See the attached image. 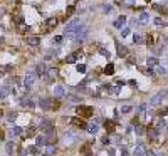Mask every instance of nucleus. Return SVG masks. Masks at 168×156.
Listing matches in <instances>:
<instances>
[{
	"label": "nucleus",
	"instance_id": "nucleus-1",
	"mask_svg": "<svg viewBox=\"0 0 168 156\" xmlns=\"http://www.w3.org/2000/svg\"><path fill=\"white\" fill-rule=\"evenodd\" d=\"M83 25V22L79 20V19H72V20L69 22L67 25H66V30H64V35L66 34H72V32H76L79 29V27Z\"/></svg>",
	"mask_w": 168,
	"mask_h": 156
},
{
	"label": "nucleus",
	"instance_id": "nucleus-2",
	"mask_svg": "<svg viewBox=\"0 0 168 156\" xmlns=\"http://www.w3.org/2000/svg\"><path fill=\"white\" fill-rule=\"evenodd\" d=\"M167 94H168V91H158L155 96L151 98V101H150V106H158V104H161V101H163V98H167Z\"/></svg>",
	"mask_w": 168,
	"mask_h": 156
},
{
	"label": "nucleus",
	"instance_id": "nucleus-3",
	"mask_svg": "<svg viewBox=\"0 0 168 156\" xmlns=\"http://www.w3.org/2000/svg\"><path fill=\"white\" fill-rule=\"evenodd\" d=\"M76 113H77L79 116H83V118H91V116H93V113H94V109H93L91 106H83V104H81Z\"/></svg>",
	"mask_w": 168,
	"mask_h": 156
},
{
	"label": "nucleus",
	"instance_id": "nucleus-4",
	"mask_svg": "<svg viewBox=\"0 0 168 156\" xmlns=\"http://www.w3.org/2000/svg\"><path fill=\"white\" fill-rule=\"evenodd\" d=\"M86 37H88V29H86L84 25H81L77 30L74 32V40L76 42H83Z\"/></svg>",
	"mask_w": 168,
	"mask_h": 156
},
{
	"label": "nucleus",
	"instance_id": "nucleus-5",
	"mask_svg": "<svg viewBox=\"0 0 168 156\" xmlns=\"http://www.w3.org/2000/svg\"><path fill=\"white\" fill-rule=\"evenodd\" d=\"M35 81H37V76H35V74H34V72H27L25 77H24V86L29 89V87H32V86L35 84Z\"/></svg>",
	"mask_w": 168,
	"mask_h": 156
},
{
	"label": "nucleus",
	"instance_id": "nucleus-6",
	"mask_svg": "<svg viewBox=\"0 0 168 156\" xmlns=\"http://www.w3.org/2000/svg\"><path fill=\"white\" fill-rule=\"evenodd\" d=\"M79 57H83V52H81V51H76V52H72L71 56H67V57H66V62H67V64H74Z\"/></svg>",
	"mask_w": 168,
	"mask_h": 156
},
{
	"label": "nucleus",
	"instance_id": "nucleus-7",
	"mask_svg": "<svg viewBox=\"0 0 168 156\" xmlns=\"http://www.w3.org/2000/svg\"><path fill=\"white\" fill-rule=\"evenodd\" d=\"M25 44L27 46H32V47H37L39 44H41V37L29 35V37H25Z\"/></svg>",
	"mask_w": 168,
	"mask_h": 156
},
{
	"label": "nucleus",
	"instance_id": "nucleus-8",
	"mask_svg": "<svg viewBox=\"0 0 168 156\" xmlns=\"http://www.w3.org/2000/svg\"><path fill=\"white\" fill-rule=\"evenodd\" d=\"M146 155V148L140 143V144L135 146V150H133V156H145Z\"/></svg>",
	"mask_w": 168,
	"mask_h": 156
},
{
	"label": "nucleus",
	"instance_id": "nucleus-9",
	"mask_svg": "<svg viewBox=\"0 0 168 156\" xmlns=\"http://www.w3.org/2000/svg\"><path fill=\"white\" fill-rule=\"evenodd\" d=\"M19 134H22V128L20 126H12L10 129H9V138H15V136H19Z\"/></svg>",
	"mask_w": 168,
	"mask_h": 156
},
{
	"label": "nucleus",
	"instance_id": "nucleus-10",
	"mask_svg": "<svg viewBox=\"0 0 168 156\" xmlns=\"http://www.w3.org/2000/svg\"><path fill=\"white\" fill-rule=\"evenodd\" d=\"M39 106H41V109H44V111L51 109V99H47V98H41V99H39Z\"/></svg>",
	"mask_w": 168,
	"mask_h": 156
},
{
	"label": "nucleus",
	"instance_id": "nucleus-11",
	"mask_svg": "<svg viewBox=\"0 0 168 156\" xmlns=\"http://www.w3.org/2000/svg\"><path fill=\"white\" fill-rule=\"evenodd\" d=\"M64 139H66V143H74V141L77 139V134H76L74 131H66V134H64Z\"/></svg>",
	"mask_w": 168,
	"mask_h": 156
},
{
	"label": "nucleus",
	"instance_id": "nucleus-12",
	"mask_svg": "<svg viewBox=\"0 0 168 156\" xmlns=\"http://www.w3.org/2000/svg\"><path fill=\"white\" fill-rule=\"evenodd\" d=\"M71 124H76L77 126V128H83V129H88V124H86V123H84L83 119H79V118H71Z\"/></svg>",
	"mask_w": 168,
	"mask_h": 156
},
{
	"label": "nucleus",
	"instance_id": "nucleus-13",
	"mask_svg": "<svg viewBox=\"0 0 168 156\" xmlns=\"http://www.w3.org/2000/svg\"><path fill=\"white\" fill-rule=\"evenodd\" d=\"M35 72H37V76H46V74H47V67H46V64H44V62L37 64Z\"/></svg>",
	"mask_w": 168,
	"mask_h": 156
},
{
	"label": "nucleus",
	"instance_id": "nucleus-14",
	"mask_svg": "<svg viewBox=\"0 0 168 156\" xmlns=\"http://www.w3.org/2000/svg\"><path fill=\"white\" fill-rule=\"evenodd\" d=\"M146 136L150 141H158V131L155 129V128H150V129L146 131Z\"/></svg>",
	"mask_w": 168,
	"mask_h": 156
},
{
	"label": "nucleus",
	"instance_id": "nucleus-15",
	"mask_svg": "<svg viewBox=\"0 0 168 156\" xmlns=\"http://www.w3.org/2000/svg\"><path fill=\"white\" fill-rule=\"evenodd\" d=\"M47 143H49V139H47L44 134H39V136L35 138V144H37V146H47Z\"/></svg>",
	"mask_w": 168,
	"mask_h": 156
},
{
	"label": "nucleus",
	"instance_id": "nucleus-16",
	"mask_svg": "<svg viewBox=\"0 0 168 156\" xmlns=\"http://www.w3.org/2000/svg\"><path fill=\"white\" fill-rule=\"evenodd\" d=\"M126 24V17L125 15H121V17H118V19H116L114 22H113V25L116 27V29H121V27L125 25Z\"/></svg>",
	"mask_w": 168,
	"mask_h": 156
},
{
	"label": "nucleus",
	"instance_id": "nucleus-17",
	"mask_svg": "<svg viewBox=\"0 0 168 156\" xmlns=\"http://www.w3.org/2000/svg\"><path fill=\"white\" fill-rule=\"evenodd\" d=\"M46 76H47L49 82H52L54 79L57 77V69H47V74H46Z\"/></svg>",
	"mask_w": 168,
	"mask_h": 156
},
{
	"label": "nucleus",
	"instance_id": "nucleus-18",
	"mask_svg": "<svg viewBox=\"0 0 168 156\" xmlns=\"http://www.w3.org/2000/svg\"><path fill=\"white\" fill-rule=\"evenodd\" d=\"M88 133L89 134H96L98 131H99V126H98V123H91V124H88Z\"/></svg>",
	"mask_w": 168,
	"mask_h": 156
},
{
	"label": "nucleus",
	"instance_id": "nucleus-19",
	"mask_svg": "<svg viewBox=\"0 0 168 156\" xmlns=\"http://www.w3.org/2000/svg\"><path fill=\"white\" fill-rule=\"evenodd\" d=\"M9 92H14L10 89V86H2V89H0V99H5Z\"/></svg>",
	"mask_w": 168,
	"mask_h": 156
},
{
	"label": "nucleus",
	"instance_id": "nucleus-20",
	"mask_svg": "<svg viewBox=\"0 0 168 156\" xmlns=\"http://www.w3.org/2000/svg\"><path fill=\"white\" fill-rule=\"evenodd\" d=\"M116 49H118V54H119L121 57H126L128 56V51H126L125 46H121L119 42H116Z\"/></svg>",
	"mask_w": 168,
	"mask_h": 156
},
{
	"label": "nucleus",
	"instance_id": "nucleus-21",
	"mask_svg": "<svg viewBox=\"0 0 168 156\" xmlns=\"http://www.w3.org/2000/svg\"><path fill=\"white\" fill-rule=\"evenodd\" d=\"M165 126H167V123H165V121H163L161 118H160V119H156V123H155V129H156L158 133H160V131L165 129Z\"/></svg>",
	"mask_w": 168,
	"mask_h": 156
},
{
	"label": "nucleus",
	"instance_id": "nucleus-22",
	"mask_svg": "<svg viewBox=\"0 0 168 156\" xmlns=\"http://www.w3.org/2000/svg\"><path fill=\"white\" fill-rule=\"evenodd\" d=\"M158 64H160V61H158L156 57H148L146 59V66L148 67H156Z\"/></svg>",
	"mask_w": 168,
	"mask_h": 156
},
{
	"label": "nucleus",
	"instance_id": "nucleus-23",
	"mask_svg": "<svg viewBox=\"0 0 168 156\" xmlns=\"http://www.w3.org/2000/svg\"><path fill=\"white\" fill-rule=\"evenodd\" d=\"M44 153L47 156H52V155H56V146H52V144H47L46 146V150H44Z\"/></svg>",
	"mask_w": 168,
	"mask_h": 156
},
{
	"label": "nucleus",
	"instance_id": "nucleus-24",
	"mask_svg": "<svg viewBox=\"0 0 168 156\" xmlns=\"http://www.w3.org/2000/svg\"><path fill=\"white\" fill-rule=\"evenodd\" d=\"M56 25H57V19H56V17L46 20V27H47V29H52V27H56Z\"/></svg>",
	"mask_w": 168,
	"mask_h": 156
},
{
	"label": "nucleus",
	"instance_id": "nucleus-25",
	"mask_svg": "<svg viewBox=\"0 0 168 156\" xmlns=\"http://www.w3.org/2000/svg\"><path fill=\"white\" fill-rule=\"evenodd\" d=\"M54 94H56V96H64V94H66V89H64L62 86H54Z\"/></svg>",
	"mask_w": 168,
	"mask_h": 156
},
{
	"label": "nucleus",
	"instance_id": "nucleus-26",
	"mask_svg": "<svg viewBox=\"0 0 168 156\" xmlns=\"http://www.w3.org/2000/svg\"><path fill=\"white\" fill-rule=\"evenodd\" d=\"M104 74L113 76V74H114V64H108V66L104 67Z\"/></svg>",
	"mask_w": 168,
	"mask_h": 156
},
{
	"label": "nucleus",
	"instance_id": "nucleus-27",
	"mask_svg": "<svg viewBox=\"0 0 168 156\" xmlns=\"http://www.w3.org/2000/svg\"><path fill=\"white\" fill-rule=\"evenodd\" d=\"M104 128H106V131H108V133H113V131H114V123H113V121H106V123H104Z\"/></svg>",
	"mask_w": 168,
	"mask_h": 156
},
{
	"label": "nucleus",
	"instance_id": "nucleus-28",
	"mask_svg": "<svg viewBox=\"0 0 168 156\" xmlns=\"http://www.w3.org/2000/svg\"><path fill=\"white\" fill-rule=\"evenodd\" d=\"M5 151H7V155H9V156H12V155H14V143H12V141H9V143H7Z\"/></svg>",
	"mask_w": 168,
	"mask_h": 156
},
{
	"label": "nucleus",
	"instance_id": "nucleus-29",
	"mask_svg": "<svg viewBox=\"0 0 168 156\" xmlns=\"http://www.w3.org/2000/svg\"><path fill=\"white\" fill-rule=\"evenodd\" d=\"M98 52H99V54H103V56H104V57H108V59L111 57V54H109V51H106L104 47H101V46H98Z\"/></svg>",
	"mask_w": 168,
	"mask_h": 156
},
{
	"label": "nucleus",
	"instance_id": "nucleus-30",
	"mask_svg": "<svg viewBox=\"0 0 168 156\" xmlns=\"http://www.w3.org/2000/svg\"><path fill=\"white\" fill-rule=\"evenodd\" d=\"M148 19H150V14H148V12H143L141 15H140V24H146Z\"/></svg>",
	"mask_w": 168,
	"mask_h": 156
},
{
	"label": "nucleus",
	"instance_id": "nucleus-31",
	"mask_svg": "<svg viewBox=\"0 0 168 156\" xmlns=\"http://www.w3.org/2000/svg\"><path fill=\"white\" fill-rule=\"evenodd\" d=\"M67 101H69V103H81V98H79V96H72V94H69Z\"/></svg>",
	"mask_w": 168,
	"mask_h": 156
},
{
	"label": "nucleus",
	"instance_id": "nucleus-32",
	"mask_svg": "<svg viewBox=\"0 0 168 156\" xmlns=\"http://www.w3.org/2000/svg\"><path fill=\"white\" fill-rule=\"evenodd\" d=\"M81 153H84V155H93V153H91V146L89 144H84L83 148H81Z\"/></svg>",
	"mask_w": 168,
	"mask_h": 156
},
{
	"label": "nucleus",
	"instance_id": "nucleus-33",
	"mask_svg": "<svg viewBox=\"0 0 168 156\" xmlns=\"http://www.w3.org/2000/svg\"><path fill=\"white\" fill-rule=\"evenodd\" d=\"M141 72H143V74H146V76H153V74H155V71H153L151 67H143V69H141Z\"/></svg>",
	"mask_w": 168,
	"mask_h": 156
},
{
	"label": "nucleus",
	"instance_id": "nucleus-34",
	"mask_svg": "<svg viewBox=\"0 0 168 156\" xmlns=\"http://www.w3.org/2000/svg\"><path fill=\"white\" fill-rule=\"evenodd\" d=\"M155 25H158V27H165V20H161V17H158V19H155Z\"/></svg>",
	"mask_w": 168,
	"mask_h": 156
},
{
	"label": "nucleus",
	"instance_id": "nucleus-35",
	"mask_svg": "<svg viewBox=\"0 0 168 156\" xmlns=\"http://www.w3.org/2000/svg\"><path fill=\"white\" fill-rule=\"evenodd\" d=\"M131 109H133L131 106H123V108H121V114H128Z\"/></svg>",
	"mask_w": 168,
	"mask_h": 156
},
{
	"label": "nucleus",
	"instance_id": "nucleus-36",
	"mask_svg": "<svg viewBox=\"0 0 168 156\" xmlns=\"http://www.w3.org/2000/svg\"><path fill=\"white\" fill-rule=\"evenodd\" d=\"M135 131H136V134H143L145 129L141 128V124H135Z\"/></svg>",
	"mask_w": 168,
	"mask_h": 156
},
{
	"label": "nucleus",
	"instance_id": "nucleus-37",
	"mask_svg": "<svg viewBox=\"0 0 168 156\" xmlns=\"http://www.w3.org/2000/svg\"><path fill=\"white\" fill-rule=\"evenodd\" d=\"M74 10H76V7H74V5H71V7L67 9V10H66V17H71V15H72V12H74Z\"/></svg>",
	"mask_w": 168,
	"mask_h": 156
},
{
	"label": "nucleus",
	"instance_id": "nucleus-38",
	"mask_svg": "<svg viewBox=\"0 0 168 156\" xmlns=\"http://www.w3.org/2000/svg\"><path fill=\"white\" fill-rule=\"evenodd\" d=\"M34 134H35V126H32L30 129L27 131V138H30V136H34Z\"/></svg>",
	"mask_w": 168,
	"mask_h": 156
},
{
	"label": "nucleus",
	"instance_id": "nucleus-39",
	"mask_svg": "<svg viewBox=\"0 0 168 156\" xmlns=\"http://www.w3.org/2000/svg\"><path fill=\"white\" fill-rule=\"evenodd\" d=\"M77 72H81V74L86 72V66H84V64H79L77 66Z\"/></svg>",
	"mask_w": 168,
	"mask_h": 156
},
{
	"label": "nucleus",
	"instance_id": "nucleus-40",
	"mask_svg": "<svg viewBox=\"0 0 168 156\" xmlns=\"http://www.w3.org/2000/svg\"><path fill=\"white\" fill-rule=\"evenodd\" d=\"M130 32H131L130 29H123V30H121V37H128L130 35Z\"/></svg>",
	"mask_w": 168,
	"mask_h": 156
},
{
	"label": "nucleus",
	"instance_id": "nucleus-41",
	"mask_svg": "<svg viewBox=\"0 0 168 156\" xmlns=\"http://www.w3.org/2000/svg\"><path fill=\"white\" fill-rule=\"evenodd\" d=\"M133 42H135V44H140V42H141V37L138 35V34H135V35H133Z\"/></svg>",
	"mask_w": 168,
	"mask_h": 156
},
{
	"label": "nucleus",
	"instance_id": "nucleus-42",
	"mask_svg": "<svg viewBox=\"0 0 168 156\" xmlns=\"http://www.w3.org/2000/svg\"><path fill=\"white\" fill-rule=\"evenodd\" d=\"M138 111H140V113H145V111H146V104H145V103H143V104H140Z\"/></svg>",
	"mask_w": 168,
	"mask_h": 156
},
{
	"label": "nucleus",
	"instance_id": "nucleus-43",
	"mask_svg": "<svg viewBox=\"0 0 168 156\" xmlns=\"http://www.w3.org/2000/svg\"><path fill=\"white\" fill-rule=\"evenodd\" d=\"M156 72L163 76V74H167V69H165V67H158V69H156Z\"/></svg>",
	"mask_w": 168,
	"mask_h": 156
},
{
	"label": "nucleus",
	"instance_id": "nucleus-44",
	"mask_svg": "<svg viewBox=\"0 0 168 156\" xmlns=\"http://www.w3.org/2000/svg\"><path fill=\"white\" fill-rule=\"evenodd\" d=\"M103 10H104L106 14H109V12H111V5H108V4H106V5H103Z\"/></svg>",
	"mask_w": 168,
	"mask_h": 156
},
{
	"label": "nucleus",
	"instance_id": "nucleus-45",
	"mask_svg": "<svg viewBox=\"0 0 168 156\" xmlns=\"http://www.w3.org/2000/svg\"><path fill=\"white\" fill-rule=\"evenodd\" d=\"M101 141H103V144H109V143H111V139L108 138V136H104V138H103Z\"/></svg>",
	"mask_w": 168,
	"mask_h": 156
},
{
	"label": "nucleus",
	"instance_id": "nucleus-46",
	"mask_svg": "<svg viewBox=\"0 0 168 156\" xmlns=\"http://www.w3.org/2000/svg\"><path fill=\"white\" fill-rule=\"evenodd\" d=\"M146 156H156V153H155L153 150H148L146 151Z\"/></svg>",
	"mask_w": 168,
	"mask_h": 156
},
{
	"label": "nucleus",
	"instance_id": "nucleus-47",
	"mask_svg": "<svg viewBox=\"0 0 168 156\" xmlns=\"http://www.w3.org/2000/svg\"><path fill=\"white\" fill-rule=\"evenodd\" d=\"M121 156H128V150L126 148H121Z\"/></svg>",
	"mask_w": 168,
	"mask_h": 156
},
{
	"label": "nucleus",
	"instance_id": "nucleus-48",
	"mask_svg": "<svg viewBox=\"0 0 168 156\" xmlns=\"http://www.w3.org/2000/svg\"><path fill=\"white\" fill-rule=\"evenodd\" d=\"M121 2H125L126 5H133V2H135V0H121Z\"/></svg>",
	"mask_w": 168,
	"mask_h": 156
},
{
	"label": "nucleus",
	"instance_id": "nucleus-49",
	"mask_svg": "<svg viewBox=\"0 0 168 156\" xmlns=\"http://www.w3.org/2000/svg\"><path fill=\"white\" fill-rule=\"evenodd\" d=\"M160 114H163V116H168V108H165L163 111H160Z\"/></svg>",
	"mask_w": 168,
	"mask_h": 156
},
{
	"label": "nucleus",
	"instance_id": "nucleus-50",
	"mask_svg": "<svg viewBox=\"0 0 168 156\" xmlns=\"http://www.w3.org/2000/svg\"><path fill=\"white\" fill-rule=\"evenodd\" d=\"M128 84H130L131 87H136V81H130V82H128Z\"/></svg>",
	"mask_w": 168,
	"mask_h": 156
},
{
	"label": "nucleus",
	"instance_id": "nucleus-51",
	"mask_svg": "<svg viewBox=\"0 0 168 156\" xmlns=\"http://www.w3.org/2000/svg\"><path fill=\"white\" fill-rule=\"evenodd\" d=\"M54 40H56V42H57V44H59V42H62V37H59V35H57V37H56V39H54Z\"/></svg>",
	"mask_w": 168,
	"mask_h": 156
},
{
	"label": "nucleus",
	"instance_id": "nucleus-52",
	"mask_svg": "<svg viewBox=\"0 0 168 156\" xmlns=\"http://www.w3.org/2000/svg\"><path fill=\"white\" fill-rule=\"evenodd\" d=\"M156 156H165V153H158V155Z\"/></svg>",
	"mask_w": 168,
	"mask_h": 156
},
{
	"label": "nucleus",
	"instance_id": "nucleus-53",
	"mask_svg": "<svg viewBox=\"0 0 168 156\" xmlns=\"http://www.w3.org/2000/svg\"><path fill=\"white\" fill-rule=\"evenodd\" d=\"M146 2H150V0H146Z\"/></svg>",
	"mask_w": 168,
	"mask_h": 156
},
{
	"label": "nucleus",
	"instance_id": "nucleus-54",
	"mask_svg": "<svg viewBox=\"0 0 168 156\" xmlns=\"http://www.w3.org/2000/svg\"><path fill=\"white\" fill-rule=\"evenodd\" d=\"M167 40H168V37H167Z\"/></svg>",
	"mask_w": 168,
	"mask_h": 156
}]
</instances>
